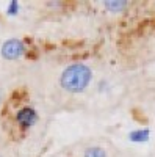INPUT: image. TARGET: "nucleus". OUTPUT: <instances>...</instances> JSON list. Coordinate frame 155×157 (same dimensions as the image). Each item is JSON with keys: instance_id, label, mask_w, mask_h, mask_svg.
<instances>
[{"instance_id": "3", "label": "nucleus", "mask_w": 155, "mask_h": 157, "mask_svg": "<svg viewBox=\"0 0 155 157\" xmlns=\"http://www.w3.org/2000/svg\"><path fill=\"white\" fill-rule=\"evenodd\" d=\"M38 120H39V115H38V112L30 105H25V107H22L16 112V123L20 129L33 127L38 123Z\"/></svg>"}, {"instance_id": "9", "label": "nucleus", "mask_w": 155, "mask_h": 157, "mask_svg": "<svg viewBox=\"0 0 155 157\" xmlns=\"http://www.w3.org/2000/svg\"><path fill=\"white\" fill-rule=\"evenodd\" d=\"M0 157H3V154H2V152H0Z\"/></svg>"}, {"instance_id": "8", "label": "nucleus", "mask_w": 155, "mask_h": 157, "mask_svg": "<svg viewBox=\"0 0 155 157\" xmlns=\"http://www.w3.org/2000/svg\"><path fill=\"white\" fill-rule=\"evenodd\" d=\"M0 105H2V94H0Z\"/></svg>"}, {"instance_id": "4", "label": "nucleus", "mask_w": 155, "mask_h": 157, "mask_svg": "<svg viewBox=\"0 0 155 157\" xmlns=\"http://www.w3.org/2000/svg\"><path fill=\"white\" fill-rule=\"evenodd\" d=\"M102 5L110 13H122L128 8V2H124V0H110V2H103Z\"/></svg>"}, {"instance_id": "5", "label": "nucleus", "mask_w": 155, "mask_h": 157, "mask_svg": "<svg viewBox=\"0 0 155 157\" xmlns=\"http://www.w3.org/2000/svg\"><path fill=\"white\" fill-rule=\"evenodd\" d=\"M150 137V130L149 129H136L133 132L128 134V138L132 141H136V143H143V141H147Z\"/></svg>"}, {"instance_id": "7", "label": "nucleus", "mask_w": 155, "mask_h": 157, "mask_svg": "<svg viewBox=\"0 0 155 157\" xmlns=\"http://www.w3.org/2000/svg\"><path fill=\"white\" fill-rule=\"evenodd\" d=\"M19 8H20V5L17 2H9L8 6H6V13H8L9 16H16L17 13H19Z\"/></svg>"}, {"instance_id": "6", "label": "nucleus", "mask_w": 155, "mask_h": 157, "mask_svg": "<svg viewBox=\"0 0 155 157\" xmlns=\"http://www.w3.org/2000/svg\"><path fill=\"white\" fill-rule=\"evenodd\" d=\"M82 157H108V154L102 146H89L83 151Z\"/></svg>"}, {"instance_id": "2", "label": "nucleus", "mask_w": 155, "mask_h": 157, "mask_svg": "<svg viewBox=\"0 0 155 157\" xmlns=\"http://www.w3.org/2000/svg\"><path fill=\"white\" fill-rule=\"evenodd\" d=\"M25 52H27V47H25L24 41L19 38H9L0 47V54L8 61H14V60L22 58L25 55Z\"/></svg>"}, {"instance_id": "1", "label": "nucleus", "mask_w": 155, "mask_h": 157, "mask_svg": "<svg viewBox=\"0 0 155 157\" xmlns=\"http://www.w3.org/2000/svg\"><path fill=\"white\" fill-rule=\"evenodd\" d=\"M93 80V71L85 63H72L63 69L60 75V86L71 94L85 93Z\"/></svg>"}]
</instances>
